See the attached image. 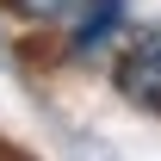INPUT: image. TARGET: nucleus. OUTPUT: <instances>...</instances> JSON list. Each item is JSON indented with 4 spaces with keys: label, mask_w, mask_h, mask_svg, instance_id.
Returning <instances> with one entry per match:
<instances>
[{
    "label": "nucleus",
    "mask_w": 161,
    "mask_h": 161,
    "mask_svg": "<svg viewBox=\"0 0 161 161\" xmlns=\"http://www.w3.org/2000/svg\"><path fill=\"white\" fill-rule=\"evenodd\" d=\"M112 80H118L124 99L149 105V112H161V25H149V31H130L118 50V62H112Z\"/></svg>",
    "instance_id": "1"
},
{
    "label": "nucleus",
    "mask_w": 161,
    "mask_h": 161,
    "mask_svg": "<svg viewBox=\"0 0 161 161\" xmlns=\"http://www.w3.org/2000/svg\"><path fill=\"white\" fill-rule=\"evenodd\" d=\"M124 25V0H80V19L68 25V56H93L118 37Z\"/></svg>",
    "instance_id": "2"
},
{
    "label": "nucleus",
    "mask_w": 161,
    "mask_h": 161,
    "mask_svg": "<svg viewBox=\"0 0 161 161\" xmlns=\"http://www.w3.org/2000/svg\"><path fill=\"white\" fill-rule=\"evenodd\" d=\"M6 13H19V19H31V25H56V19H68V13H80V0H6Z\"/></svg>",
    "instance_id": "3"
}]
</instances>
